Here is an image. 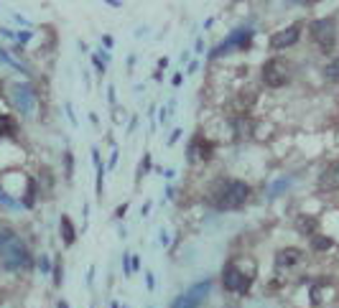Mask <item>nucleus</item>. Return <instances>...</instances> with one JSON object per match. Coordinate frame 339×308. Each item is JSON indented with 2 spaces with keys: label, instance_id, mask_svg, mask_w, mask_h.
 Wrapping results in <instances>:
<instances>
[{
  "label": "nucleus",
  "instance_id": "obj_1",
  "mask_svg": "<svg viewBox=\"0 0 339 308\" xmlns=\"http://www.w3.org/2000/svg\"><path fill=\"white\" fill-rule=\"evenodd\" d=\"M250 199V186L242 178H214L207 188V202L217 212L242 209Z\"/></svg>",
  "mask_w": 339,
  "mask_h": 308
},
{
  "label": "nucleus",
  "instance_id": "obj_2",
  "mask_svg": "<svg viewBox=\"0 0 339 308\" xmlns=\"http://www.w3.org/2000/svg\"><path fill=\"white\" fill-rule=\"evenodd\" d=\"M0 260L8 270H26L34 265V258L26 242L11 227H0Z\"/></svg>",
  "mask_w": 339,
  "mask_h": 308
},
{
  "label": "nucleus",
  "instance_id": "obj_3",
  "mask_svg": "<svg viewBox=\"0 0 339 308\" xmlns=\"http://www.w3.org/2000/svg\"><path fill=\"white\" fill-rule=\"evenodd\" d=\"M308 36L319 46V51L324 56H331L339 41V20L336 16H324V18H314L308 23Z\"/></svg>",
  "mask_w": 339,
  "mask_h": 308
},
{
  "label": "nucleus",
  "instance_id": "obj_4",
  "mask_svg": "<svg viewBox=\"0 0 339 308\" xmlns=\"http://www.w3.org/2000/svg\"><path fill=\"white\" fill-rule=\"evenodd\" d=\"M291 79H293V66H291L288 59H283V56H270V59L263 62L260 82L265 84L268 90L286 87V84H291Z\"/></svg>",
  "mask_w": 339,
  "mask_h": 308
},
{
  "label": "nucleus",
  "instance_id": "obj_5",
  "mask_svg": "<svg viewBox=\"0 0 339 308\" xmlns=\"http://www.w3.org/2000/svg\"><path fill=\"white\" fill-rule=\"evenodd\" d=\"M8 100L11 104L21 112L23 118H34L36 110H39V97H36V90L26 82H13L8 87Z\"/></svg>",
  "mask_w": 339,
  "mask_h": 308
},
{
  "label": "nucleus",
  "instance_id": "obj_6",
  "mask_svg": "<svg viewBox=\"0 0 339 308\" xmlns=\"http://www.w3.org/2000/svg\"><path fill=\"white\" fill-rule=\"evenodd\" d=\"M250 283H252V272H245L240 268V262H227V268H224V272H222L224 290H230V293H247Z\"/></svg>",
  "mask_w": 339,
  "mask_h": 308
},
{
  "label": "nucleus",
  "instance_id": "obj_7",
  "mask_svg": "<svg viewBox=\"0 0 339 308\" xmlns=\"http://www.w3.org/2000/svg\"><path fill=\"white\" fill-rule=\"evenodd\" d=\"M255 36V31L252 28H237V31H232L227 38H224L219 46L212 48L209 54V59H217V56H224V54H230V51H237V48H247L250 38Z\"/></svg>",
  "mask_w": 339,
  "mask_h": 308
},
{
  "label": "nucleus",
  "instance_id": "obj_8",
  "mask_svg": "<svg viewBox=\"0 0 339 308\" xmlns=\"http://www.w3.org/2000/svg\"><path fill=\"white\" fill-rule=\"evenodd\" d=\"M301 34H303V23L301 20H296V23H291L286 28H280L278 34L270 36V51H286V48L296 46L301 41Z\"/></svg>",
  "mask_w": 339,
  "mask_h": 308
},
{
  "label": "nucleus",
  "instance_id": "obj_9",
  "mask_svg": "<svg viewBox=\"0 0 339 308\" xmlns=\"http://www.w3.org/2000/svg\"><path fill=\"white\" fill-rule=\"evenodd\" d=\"M232 135L235 140H250L258 130V120L252 115H232Z\"/></svg>",
  "mask_w": 339,
  "mask_h": 308
},
{
  "label": "nucleus",
  "instance_id": "obj_10",
  "mask_svg": "<svg viewBox=\"0 0 339 308\" xmlns=\"http://www.w3.org/2000/svg\"><path fill=\"white\" fill-rule=\"evenodd\" d=\"M316 188L319 191H339V158L336 160H331L324 171L319 174V178H316Z\"/></svg>",
  "mask_w": 339,
  "mask_h": 308
},
{
  "label": "nucleus",
  "instance_id": "obj_11",
  "mask_svg": "<svg viewBox=\"0 0 339 308\" xmlns=\"http://www.w3.org/2000/svg\"><path fill=\"white\" fill-rule=\"evenodd\" d=\"M301 260H303V250H298V247H283V250H278V255H275V270L296 268Z\"/></svg>",
  "mask_w": 339,
  "mask_h": 308
},
{
  "label": "nucleus",
  "instance_id": "obj_12",
  "mask_svg": "<svg viewBox=\"0 0 339 308\" xmlns=\"http://www.w3.org/2000/svg\"><path fill=\"white\" fill-rule=\"evenodd\" d=\"M258 102V92L255 90H245V92H240L235 100H232V112L235 115H247L250 112V107Z\"/></svg>",
  "mask_w": 339,
  "mask_h": 308
},
{
  "label": "nucleus",
  "instance_id": "obj_13",
  "mask_svg": "<svg viewBox=\"0 0 339 308\" xmlns=\"http://www.w3.org/2000/svg\"><path fill=\"white\" fill-rule=\"evenodd\" d=\"M293 227H296V232H301L303 237H314V234L319 232V216H311V214H301V216H296Z\"/></svg>",
  "mask_w": 339,
  "mask_h": 308
},
{
  "label": "nucleus",
  "instance_id": "obj_14",
  "mask_svg": "<svg viewBox=\"0 0 339 308\" xmlns=\"http://www.w3.org/2000/svg\"><path fill=\"white\" fill-rule=\"evenodd\" d=\"M209 283H207V280H204V283H199V286H196V288H191L181 300H179V306H174V308H191L194 303H199V300H204V296L209 293Z\"/></svg>",
  "mask_w": 339,
  "mask_h": 308
},
{
  "label": "nucleus",
  "instance_id": "obj_15",
  "mask_svg": "<svg viewBox=\"0 0 339 308\" xmlns=\"http://www.w3.org/2000/svg\"><path fill=\"white\" fill-rule=\"evenodd\" d=\"M59 234H62L64 247H74V242H77V227H74V222L69 219V214H62V219H59Z\"/></svg>",
  "mask_w": 339,
  "mask_h": 308
},
{
  "label": "nucleus",
  "instance_id": "obj_16",
  "mask_svg": "<svg viewBox=\"0 0 339 308\" xmlns=\"http://www.w3.org/2000/svg\"><path fill=\"white\" fill-rule=\"evenodd\" d=\"M324 76L334 84H339V56H334V59L324 66Z\"/></svg>",
  "mask_w": 339,
  "mask_h": 308
},
{
  "label": "nucleus",
  "instance_id": "obj_17",
  "mask_svg": "<svg viewBox=\"0 0 339 308\" xmlns=\"http://www.w3.org/2000/svg\"><path fill=\"white\" fill-rule=\"evenodd\" d=\"M334 242H331V237H326V234H314L311 237V247H314V252H324V250H329Z\"/></svg>",
  "mask_w": 339,
  "mask_h": 308
},
{
  "label": "nucleus",
  "instance_id": "obj_18",
  "mask_svg": "<svg viewBox=\"0 0 339 308\" xmlns=\"http://www.w3.org/2000/svg\"><path fill=\"white\" fill-rule=\"evenodd\" d=\"M64 174H67V181H72V176H74V153L72 150L64 153Z\"/></svg>",
  "mask_w": 339,
  "mask_h": 308
},
{
  "label": "nucleus",
  "instance_id": "obj_19",
  "mask_svg": "<svg viewBox=\"0 0 339 308\" xmlns=\"http://www.w3.org/2000/svg\"><path fill=\"white\" fill-rule=\"evenodd\" d=\"M148 171H151V153H143V160H140V168H138V181L143 178Z\"/></svg>",
  "mask_w": 339,
  "mask_h": 308
},
{
  "label": "nucleus",
  "instance_id": "obj_20",
  "mask_svg": "<svg viewBox=\"0 0 339 308\" xmlns=\"http://www.w3.org/2000/svg\"><path fill=\"white\" fill-rule=\"evenodd\" d=\"M0 62H6L8 66H13V69H18V72H23V74H26V69H23V66H21L16 59H11V56H8V51H3V48H0Z\"/></svg>",
  "mask_w": 339,
  "mask_h": 308
},
{
  "label": "nucleus",
  "instance_id": "obj_21",
  "mask_svg": "<svg viewBox=\"0 0 339 308\" xmlns=\"http://www.w3.org/2000/svg\"><path fill=\"white\" fill-rule=\"evenodd\" d=\"M0 204H3V206H18V202L13 199V196H8L3 188H0Z\"/></svg>",
  "mask_w": 339,
  "mask_h": 308
},
{
  "label": "nucleus",
  "instance_id": "obj_22",
  "mask_svg": "<svg viewBox=\"0 0 339 308\" xmlns=\"http://www.w3.org/2000/svg\"><path fill=\"white\" fill-rule=\"evenodd\" d=\"M54 286H62V260L56 258V268H54Z\"/></svg>",
  "mask_w": 339,
  "mask_h": 308
},
{
  "label": "nucleus",
  "instance_id": "obj_23",
  "mask_svg": "<svg viewBox=\"0 0 339 308\" xmlns=\"http://www.w3.org/2000/svg\"><path fill=\"white\" fill-rule=\"evenodd\" d=\"M286 186H288V178H283V181H275V184H273V188H270V196L280 194V191H283Z\"/></svg>",
  "mask_w": 339,
  "mask_h": 308
},
{
  "label": "nucleus",
  "instance_id": "obj_24",
  "mask_svg": "<svg viewBox=\"0 0 339 308\" xmlns=\"http://www.w3.org/2000/svg\"><path fill=\"white\" fill-rule=\"evenodd\" d=\"M92 66H95V69H97L100 74H105V69H107V64H105V62L100 59V56H95V54H92Z\"/></svg>",
  "mask_w": 339,
  "mask_h": 308
},
{
  "label": "nucleus",
  "instance_id": "obj_25",
  "mask_svg": "<svg viewBox=\"0 0 339 308\" xmlns=\"http://www.w3.org/2000/svg\"><path fill=\"white\" fill-rule=\"evenodd\" d=\"M118 158H120V150H118V146L112 148V153H110V163H107V168H115L118 166Z\"/></svg>",
  "mask_w": 339,
  "mask_h": 308
},
{
  "label": "nucleus",
  "instance_id": "obj_26",
  "mask_svg": "<svg viewBox=\"0 0 339 308\" xmlns=\"http://www.w3.org/2000/svg\"><path fill=\"white\" fill-rule=\"evenodd\" d=\"M16 38H18L21 44H28V41L34 38V34H31V31H18V34H16Z\"/></svg>",
  "mask_w": 339,
  "mask_h": 308
},
{
  "label": "nucleus",
  "instance_id": "obj_27",
  "mask_svg": "<svg viewBox=\"0 0 339 308\" xmlns=\"http://www.w3.org/2000/svg\"><path fill=\"white\" fill-rule=\"evenodd\" d=\"M107 94H110V97H107V100H110V104L115 107V102H118V92H115V84H110V87H107Z\"/></svg>",
  "mask_w": 339,
  "mask_h": 308
},
{
  "label": "nucleus",
  "instance_id": "obj_28",
  "mask_svg": "<svg viewBox=\"0 0 339 308\" xmlns=\"http://www.w3.org/2000/svg\"><path fill=\"white\" fill-rule=\"evenodd\" d=\"M95 56H100V59H102V62L107 64V62H110V56H112V54H110L107 48H97V51H95Z\"/></svg>",
  "mask_w": 339,
  "mask_h": 308
},
{
  "label": "nucleus",
  "instance_id": "obj_29",
  "mask_svg": "<svg viewBox=\"0 0 339 308\" xmlns=\"http://www.w3.org/2000/svg\"><path fill=\"white\" fill-rule=\"evenodd\" d=\"M181 135H184V130H181V128H176V130L171 132V138H168V146H174V143H176V140H179Z\"/></svg>",
  "mask_w": 339,
  "mask_h": 308
},
{
  "label": "nucleus",
  "instance_id": "obj_30",
  "mask_svg": "<svg viewBox=\"0 0 339 308\" xmlns=\"http://www.w3.org/2000/svg\"><path fill=\"white\" fill-rule=\"evenodd\" d=\"M196 69H199V59H191V62H189V66H186V74H194Z\"/></svg>",
  "mask_w": 339,
  "mask_h": 308
},
{
  "label": "nucleus",
  "instance_id": "obj_31",
  "mask_svg": "<svg viewBox=\"0 0 339 308\" xmlns=\"http://www.w3.org/2000/svg\"><path fill=\"white\" fill-rule=\"evenodd\" d=\"M112 46H115V41H112V36H102V48H112Z\"/></svg>",
  "mask_w": 339,
  "mask_h": 308
},
{
  "label": "nucleus",
  "instance_id": "obj_32",
  "mask_svg": "<svg viewBox=\"0 0 339 308\" xmlns=\"http://www.w3.org/2000/svg\"><path fill=\"white\" fill-rule=\"evenodd\" d=\"M181 82H184V74H179V72H176V74L171 76V84H174V87H181Z\"/></svg>",
  "mask_w": 339,
  "mask_h": 308
},
{
  "label": "nucleus",
  "instance_id": "obj_33",
  "mask_svg": "<svg viewBox=\"0 0 339 308\" xmlns=\"http://www.w3.org/2000/svg\"><path fill=\"white\" fill-rule=\"evenodd\" d=\"M125 212H128V204H120V206L115 209V216L120 219V216H125Z\"/></svg>",
  "mask_w": 339,
  "mask_h": 308
},
{
  "label": "nucleus",
  "instance_id": "obj_34",
  "mask_svg": "<svg viewBox=\"0 0 339 308\" xmlns=\"http://www.w3.org/2000/svg\"><path fill=\"white\" fill-rule=\"evenodd\" d=\"M67 115H69V122L77 128V118H74V112H72V104H67Z\"/></svg>",
  "mask_w": 339,
  "mask_h": 308
},
{
  "label": "nucleus",
  "instance_id": "obj_35",
  "mask_svg": "<svg viewBox=\"0 0 339 308\" xmlns=\"http://www.w3.org/2000/svg\"><path fill=\"white\" fill-rule=\"evenodd\" d=\"M194 51H196V54H202V51H204V41H202V38H196V46H194Z\"/></svg>",
  "mask_w": 339,
  "mask_h": 308
},
{
  "label": "nucleus",
  "instance_id": "obj_36",
  "mask_svg": "<svg viewBox=\"0 0 339 308\" xmlns=\"http://www.w3.org/2000/svg\"><path fill=\"white\" fill-rule=\"evenodd\" d=\"M90 122H92V125H95V128H97V125H100V118H97V115H95V112H92V115H90Z\"/></svg>",
  "mask_w": 339,
  "mask_h": 308
},
{
  "label": "nucleus",
  "instance_id": "obj_37",
  "mask_svg": "<svg viewBox=\"0 0 339 308\" xmlns=\"http://www.w3.org/2000/svg\"><path fill=\"white\" fill-rule=\"evenodd\" d=\"M153 79H156V82H161V79H163V72H161V69H156V72H153Z\"/></svg>",
  "mask_w": 339,
  "mask_h": 308
},
{
  "label": "nucleus",
  "instance_id": "obj_38",
  "mask_svg": "<svg viewBox=\"0 0 339 308\" xmlns=\"http://www.w3.org/2000/svg\"><path fill=\"white\" fill-rule=\"evenodd\" d=\"M105 3H110V6H115V8H120V6H123V0H105Z\"/></svg>",
  "mask_w": 339,
  "mask_h": 308
},
{
  "label": "nucleus",
  "instance_id": "obj_39",
  "mask_svg": "<svg viewBox=\"0 0 339 308\" xmlns=\"http://www.w3.org/2000/svg\"><path fill=\"white\" fill-rule=\"evenodd\" d=\"M166 66H168V59H166V56H163V59L158 62V69H166Z\"/></svg>",
  "mask_w": 339,
  "mask_h": 308
},
{
  "label": "nucleus",
  "instance_id": "obj_40",
  "mask_svg": "<svg viewBox=\"0 0 339 308\" xmlns=\"http://www.w3.org/2000/svg\"><path fill=\"white\" fill-rule=\"evenodd\" d=\"M59 308H67V303H59Z\"/></svg>",
  "mask_w": 339,
  "mask_h": 308
}]
</instances>
